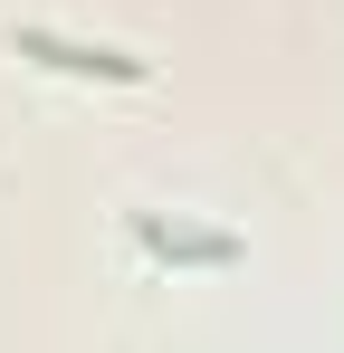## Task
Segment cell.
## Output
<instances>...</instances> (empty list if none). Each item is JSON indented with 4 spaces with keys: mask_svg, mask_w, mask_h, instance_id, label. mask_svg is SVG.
Segmentation results:
<instances>
[{
    "mask_svg": "<svg viewBox=\"0 0 344 353\" xmlns=\"http://www.w3.org/2000/svg\"><path fill=\"white\" fill-rule=\"evenodd\" d=\"M134 239H144V258H163V268H239V239L229 230H191V220H134Z\"/></svg>",
    "mask_w": 344,
    "mask_h": 353,
    "instance_id": "2",
    "label": "cell"
},
{
    "mask_svg": "<svg viewBox=\"0 0 344 353\" xmlns=\"http://www.w3.org/2000/svg\"><path fill=\"white\" fill-rule=\"evenodd\" d=\"M10 48L29 67H57V77H96V86H144L153 67L124 58V48H86V39H57V29H10Z\"/></svg>",
    "mask_w": 344,
    "mask_h": 353,
    "instance_id": "1",
    "label": "cell"
}]
</instances>
